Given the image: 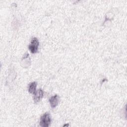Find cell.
I'll return each instance as SVG.
<instances>
[{"instance_id": "6da1fadb", "label": "cell", "mask_w": 127, "mask_h": 127, "mask_svg": "<svg viewBox=\"0 0 127 127\" xmlns=\"http://www.w3.org/2000/svg\"><path fill=\"white\" fill-rule=\"evenodd\" d=\"M51 121L50 114L49 113H45L41 117L40 126L42 127H48L50 126Z\"/></svg>"}, {"instance_id": "277c9868", "label": "cell", "mask_w": 127, "mask_h": 127, "mask_svg": "<svg viewBox=\"0 0 127 127\" xmlns=\"http://www.w3.org/2000/svg\"><path fill=\"white\" fill-rule=\"evenodd\" d=\"M44 95V92L41 89H39L37 91H36L34 93V101L35 103H37L40 101V100L42 98Z\"/></svg>"}, {"instance_id": "7a4b0ae2", "label": "cell", "mask_w": 127, "mask_h": 127, "mask_svg": "<svg viewBox=\"0 0 127 127\" xmlns=\"http://www.w3.org/2000/svg\"><path fill=\"white\" fill-rule=\"evenodd\" d=\"M39 45V42L38 39L36 37L33 38L28 46V48L30 52L32 54L36 53L38 51Z\"/></svg>"}, {"instance_id": "3957f363", "label": "cell", "mask_w": 127, "mask_h": 127, "mask_svg": "<svg viewBox=\"0 0 127 127\" xmlns=\"http://www.w3.org/2000/svg\"><path fill=\"white\" fill-rule=\"evenodd\" d=\"M60 97L58 95H55L51 97L49 99V102L50 103V105L52 108L56 107L59 102Z\"/></svg>"}, {"instance_id": "5b68a950", "label": "cell", "mask_w": 127, "mask_h": 127, "mask_svg": "<svg viewBox=\"0 0 127 127\" xmlns=\"http://www.w3.org/2000/svg\"><path fill=\"white\" fill-rule=\"evenodd\" d=\"M37 86L36 82H33L28 85V91L31 94H34L36 92V87Z\"/></svg>"}]
</instances>
